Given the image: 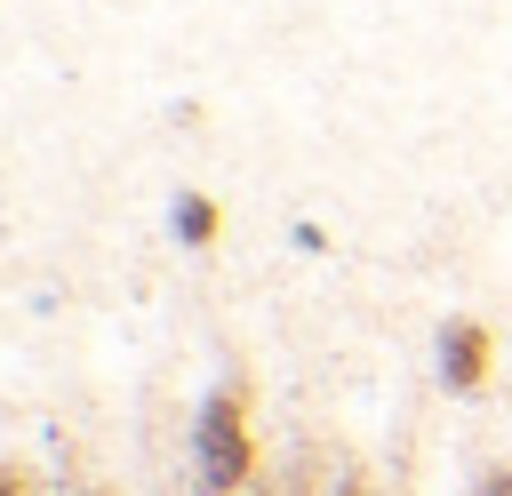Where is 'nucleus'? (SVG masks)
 I'll return each mask as SVG.
<instances>
[{"instance_id":"2","label":"nucleus","mask_w":512,"mask_h":496,"mask_svg":"<svg viewBox=\"0 0 512 496\" xmlns=\"http://www.w3.org/2000/svg\"><path fill=\"white\" fill-rule=\"evenodd\" d=\"M488 376H496V336H488V320H472V312L440 320V384H448V392H488Z\"/></svg>"},{"instance_id":"5","label":"nucleus","mask_w":512,"mask_h":496,"mask_svg":"<svg viewBox=\"0 0 512 496\" xmlns=\"http://www.w3.org/2000/svg\"><path fill=\"white\" fill-rule=\"evenodd\" d=\"M472 496H512V464H488V472H480V488H472Z\"/></svg>"},{"instance_id":"3","label":"nucleus","mask_w":512,"mask_h":496,"mask_svg":"<svg viewBox=\"0 0 512 496\" xmlns=\"http://www.w3.org/2000/svg\"><path fill=\"white\" fill-rule=\"evenodd\" d=\"M176 240H192V248H208V240H216V200H200V192H184V200H176Z\"/></svg>"},{"instance_id":"1","label":"nucleus","mask_w":512,"mask_h":496,"mask_svg":"<svg viewBox=\"0 0 512 496\" xmlns=\"http://www.w3.org/2000/svg\"><path fill=\"white\" fill-rule=\"evenodd\" d=\"M192 456H200V480H208L216 496H232V488L256 480V432H248V392H240V384L208 392V408H200V424H192Z\"/></svg>"},{"instance_id":"4","label":"nucleus","mask_w":512,"mask_h":496,"mask_svg":"<svg viewBox=\"0 0 512 496\" xmlns=\"http://www.w3.org/2000/svg\"><path fill=\"white\" fill-rule=\"evenodd\" d=\"M0 496H40V480L24 464H0Z\"/></svg>"}]
</instances>
